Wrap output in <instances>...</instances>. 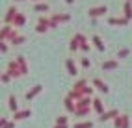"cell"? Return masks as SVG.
<instances>
[{
  "label": "cell",
  "instance_id": "19",
  "mask_svg": "<svg viewBox=\"0 0 132 128\" xmlns=\"http://www.w3.org/2000/svg\"><path fill=\"white\" fill-rule=\"evenodd\" d=\"M71 48H73V50H76V48H78V39H76V37L71 41Z\"/></svg>",
  "mask_w": 132,
  "mask_h": 128
},
{
  "label": "cell",
  "instance_id": "18",
  "mask_svg": "<svg viewBox=\"0 0 132 128\" xmlns=\"http://www.w3.org/2000/svg\"><path fill=\"white\" fill-rule=\"evenodd\" d=\"M22 41H24V37H22V35H17V37L13 39V43H15V45H21Z\"/></svg>",
  "mask_w": 132,
  "mask_h": 128
},
{
  "label": "cell",
  "instance_id": "20",
  "mask_svg": "<svg viewBox=\"0 0 132 128\" xmlns=\"http://www.w3.org/2000/svg\"><path fill=\"white\" fill-rule=\"evenodd\" d=\"M82 65H84V67H89V65H91V61H89L87 58H84V59H82Z\"/></svg>",
  "mask_w": 132,
  "mask_h": 128
},
{
  "label": "cell",
  "instance_id": "11",
  "mask_svg": "<svg viewBox=\"0 0 132 128\" xmlns=\"http://www.w3.org/2000/svg\"><path fill=\"white\" fill-rule=\"evenodd\" d=\"M125 17H127V19H130V17H132V6H130V2L125 4Z\"/></svg>",
  "mask_w": 132,
  "mask_h": 128
},
{
  "label": "cell",
  "instance_id": "15",
  "mask_svg": "<svg viewBox=\"0 0 132 128\" xmlns=\"http://www.w3.org/2000/svg\"><path fill=\"white\" fill-rule=\"evenodd\" d=\"M36 10H37V11H47V10H48V4H47V2L37 4V6H36Z\"/></svg>",
  "mask_w": 132,
  "mask_h": 128
},
{
  "label": "cell",
  "instance_id": "9",
  "mask_svg": "<svg viewBox=\"0 0 132 128\" xmlns=\"http://www.w3.org/2000/svg\"><path fill=\"white\" fill-rule=\"evenodd\" d=\"M93 106H95V109H97V112H99L101 115L104 113V112H102V102H101L99 98H95V100H93Z\"/></svg>",
  "mask_w": 132,
  "mask_h": 128
},
{
  "label": "cell",
  "instance_id": "17",
  "mask_svg": "<svg viewBox=\"0 0 132 128\" xmlns=\"http://www.w3.org/2000/svg\"><path fill=\"white\" fill-rule=\"evenodd\" d=\"M127 54H128V48H121L119 52H117V56H119V58H125Z\"/></svg>",
  "mask_w": 132,
  "mask_h": 128
},
{
  "label": "cell",
  "instance_id": "12",
  "mask_svg": "<svg viewBox=\"0 0 132 128\" xmlns=\"http://www.w3.org/2000/svg\"><path fill=\"white\" fill-rule=\"evenodd\" d=\"M28 115H30V109H24V112L15 113V119H24V117H28Z\"/></svg>",
  "mask_w": 132,
  "mask_h": 128
},
{
  "label": "cell",
  "instance_id": "21",
  "mask_svg": "<svg viewBox=\"0 0 132 128\" xmlns=\"http://www.w3.org/2000/svg\"><path fill=\"white\" fill-rule=\"evenodd\" d=\"M7 80H10V74H7V72L2 74V82H7Z\"/></svg>",
  "mask_w": 132,
  "mask_h": 128
},
{
  "label": "cell",
  "instance_id": "4",
  "mask_svg": "<svg viewBox=\"0 0 132 128\" xmlns=\"http://www.w3.org/2000/svg\"><path fill=\"white\" fill-rule=\"evenodd\" d=\"M127 17H119V19H117V17H112V19H110V24H127Z\"/></svg>",
  "mask_w": 132,
  "mask_h": 128
},
{
  "label": "cell",
  "instance_id": "2",
  "mask_svg": "<svg viewBox=\"0 0 132 128\" xmlns=\"http://www.w3.org/2000/svg\"><path fill=\"white\" fill-rule=\"evenodd\" d=\"M17 15H19V10H17L15 6H11L10 10H7V15H6V22H13Z\"/></svg>",
  "mask_w": 132,
  "mask_h": 128
},
{
  "label": "cell",
  "instance_id": "5",
  "mask_svg": "<svg viewBox=\"0 0 132 128\" xmlns=\"http://www.w3.org/2000/svg\"><path fill=\"white\" fill-rule=\"evenodd\" d=\"M39 91H41V85H36V87H34L32 91H28V93H26V98H28V100H30V98H34V97H36Z\"/></svg>",
  "mask_w": 132,
  "mask_h": 128
},
{
  "label": "cell",
  "instance_id": "1",
  "mask_svg": "<svg viewBox=\"0 0 132 128\" xmlns=\"http://www.w3.org/2000/svg\"><path fill=\"white\" fill-rule=\"evenodd\" d=\"M106 11H108L106 6H97V7H91L87 13H89V17H99V15H104Z\"/></svg>",
  "mask_w": 132,
  "mask_h": 128
},
{
  "label": "cell",
  "instance_id": "6",
  "mask_svg": "<svg viewBox=\"0 0 132 128\" xmlns=\"http://www.w3.org/2000/svg\"><path fill=\"white\" fill-rule=\"evenodd\" d=\"M67 69H69V74H76V65L73 63V59H67Z\"/></svg>",
  "mask_w": 132,
  "mask_h": 128
},
{
  "label": "cell",
  "instance_id": "3",
  "mask_svg": "<svg viewBox=\"0 0 132 128\" xmlns=\"http://www.w3.org/2000/svg\"><path fill=\"white\" fill-rule=\"evenodd\" d=\"M93 84H95V85H97V87H99L101 91H104V93H108V85L104 84L102 80H99V78H95V80H93Z\"/></svg>",
  "mask_w": 132,
  "mask_h": 128
},
{
  "label": "cell",
  "instance_id": "22",
  "mask_svg": "<svg viewBox=\"0 0 132 128\" xmlns=\"http://www.w3.org/2000/svg\"><path fill=\"white\" fill-rule=\"evenodd\" d=\"M65 2H67V4H73V2H75V0H65Z\"/></svg>",
  "mask_w": 132,
  "mask_h": 128
},
{
  "label": "cell",
  "instance_id": "10",
  "mask_svg": "<svg viewBox=\"0 0 132 128\" xmlns=\"http://www.w3.org/2000/svg\"><path fill=\"white\" fill-rule=\"evenodd\" d=\"M117 112H116V109H112V112H106V113H102L101 115V121H106V119H112L113 115H116Z\"/></svg>",
  "mask_w": 132,
  "mask_h": 128
},
{
  "label": "cell",
  "instance_id": "13",
  "mask_svg": "<svg viewBox=\"0 0 132 128\" xmlns=\"http://www.w3.org/2000/svg\"><path fill=\"white\" fill-rule=\"evenodd\" d=\"M117 63L116 61H106V63H102V69H116Z\"/></svg>",
  "mask_w": 132,
  "mask_h": 128
},
{
  "label": "cell",
  "instance_id": "23",
  "mask_svg": "<svg viewBox=\"0 0 132 128\" xmlns=\"http://www.w3.org/2000/svg\"><path fill=\"white\" fill-rule=\"evenodd\" d=\"M15 2H22V0H15Z\"/></svg>",
  "mask_w": 132,
  "mask_h": 128
},
{
  "label": "cell",
  "instance_id": "8",
  "mask_svg": "<svg viewBox=\"0 0 132 128\" xmlns=\"http://www.w3.org/2000/svg\"><path fill=\"white\" fill-rule=\"evenodd\" d=\"M13 24H15V28H17V26H22V24H24V15H21V13H19V15L15 17Z\"/></svg>",
  "mask_w": 132,
  "mask_h": 128
},
{
  "label": "cell",
  "instance_id": "16",
  "mask_svg": "<svg viewBox=\"0 0 132 128\" xmlns=\"http://www.w3.org/2000/svg\"><path fill=\"white\" fill-rule=\"evenodd\" d=\"M93 124L91 123H78V124H75V128H91Z\"/></svg>",
  "mask_w": 132,
  "mask_h": 128
},
{
  "label": "cell",
  "instance_id": "14",
  "mask_svg": "<svg viewBox=\"0 0 132 128\" xmlns=\"http://www.w3.org/2000/svg\"><path fill=\"white\" fill-rule=\"evenodd\" d=\"M10 109H13V112H15V109H17V98L11 95L10 97Z\"/></svg>",
  "mask_w": 132,
  "mask_h": 128
},
{
  "label": "cell",
  "instance_id": "7",
  "mask_svg": "<svg viewBox=\"0 0 132 128\" xmlns=\"http://www.w3.org/2000/svg\"><path fill=\"white\" fill-rule=\"evenodd\" d=\"M93 43H95V47L99 48V50H104V43L101 41V37H99V35H93Z\"/></svg>",
  "mask_w": 132,
  "mask_h": 128
}]
</instances>
